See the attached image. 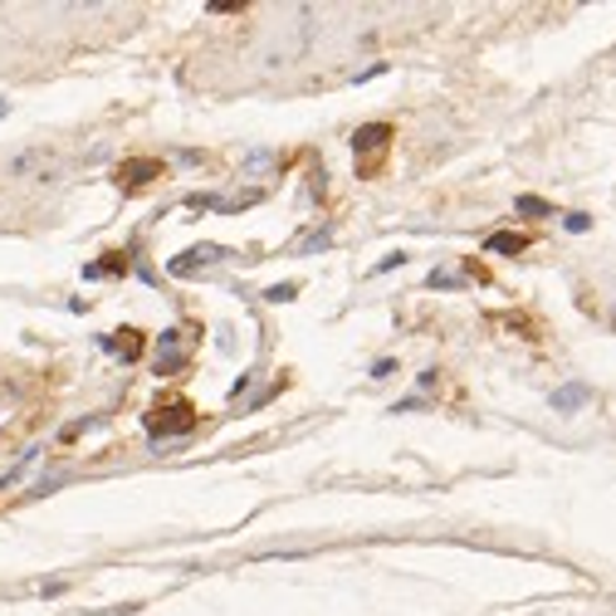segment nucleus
Returning <instances> with one entry per match:
<instances>
[{"label":"nucleus","instance_id":"1","mask_svg":"<svg viewBox=\"0 0 616 616\" xmlns=\"http://www.w3.org/2000/svg\"><path fill=\"white\" fill-rule=\"evenodd\" d=\"M392 137H396L392 123H368V128L352 132V152H358V177H376V171H382V157H386V147H392Z\"/></svg>","mask_w":616,"mask_h":616},{"label":"nucleus","instance_id":"2","mask_svg":"<svg viewBox=\"0 0 616 616\" xmlns=\"http://www.w3.org/2000/svg\"><path fill=\"white\" fill-rule=\"evenodd\" d=\"M6 171L15 181H30V187H54V181H60V157L44 152V147H25V152L10 157Z\"/></svg>","mask_w":616,"mask_h":616},{"label":"nucleus","instance_id":"3","mask_svg":"<svg viewBox=\"0 0 616 616\" xmlns=\"http://www.w3.org/2000/svg\"><path fill=\"white\" fill-rule=\"evenodd\" d=\"M147 431H152V436H187V431H197V406L171 396V402L147 411Z\"/></svg>","mask_w":616,"mask_h":616},{"label":"nucleus","instance_id":"4","mask_svg":"<svg viewBox=\"0 0 616 616\" xmlns=\"http://www.w3.org/2000/svg\"><path fill=\"white\" fill-rule=\"evenodd\" d=\"M167 177V162L162 157H128L118 171H113V181H118V191H147L152 181Z\"/></svg>","mask_w":616,"mask_h":616},{"label":"nucleus","instance_id":"5","mask_svg":"<svg viewBox=\"0 0 616 616\" xmlns=\"http://www.w3.org/2000/svg\"><path fill=\"white\" fill-rule=\"evenodd\" d=\"M592 402V386L587 382H567V386H557L553 392V411L557 416H573V411H582Z\"/></svg>","mask_w":616,"mask_h":616},{"label":"nucleus","instance_id":"6","mask_svg":"<svg viewBox=\"0 0 616 616\" xmlns=\"http://www.w3.org/2000/svg\"><path fill=\"white\" fill-rule=\"evenodd\" d=\"M485 245L495 249V255H523V249H529V235H513V231H499V235H489Z\"/></svg>","mask_w":616,"mask_h":616},{"label":"nucleus","instance_id":"7","mask_svg":"<svg viewBox=\"0 0 616 616\" xmlns=\"http://www.w3.org/2000/svg\"><path fill=\"white\" fill-rule=\"evenodd\" d=\"M513 211H519V215H553V205L539 201V197H519V201H513Z\"/></svg>","mask_w":616,"mask_h":616},{"label":"nucleus","instance_id":"8","mask_svg":"<svg viewBox=\"0 0 616 616\" xmlns=\"http://www.w3.org/2000/svg\"><path fill=\"white\" fill-rule=\"evenodd\" d=\"M118 338H123V342H118L123 358H137V352H142V333H137V328H123Z\"/></svg>","mask_w":616,"mask_h":616},{"label":"nucleus","instance_id":"9","mask_svg":"<svg viewBox=\"0 0 616 616\" xmlns=\"http://www.w3.org/2000/svg\"><path fill=\"white\" fill-rule=\"evenodd\" d=\"M294 294H299V284H279V289H269V299L284 304V299H294Z\"/></svg>","mask_w":616,"mask_h":616},{"label":"nucleus","instance_id":"10","mask_svg":"<svg viewBox=\"0 0 616 616\" xmlns=\"http://www.w3.org/2000/svg\"><path fill=\"white\" fill-rule=\"evenodd\" d=\"M0 118H6V103H0Z\"/></svg>","mask_w":616,"mask_h":616}]
</instances>
